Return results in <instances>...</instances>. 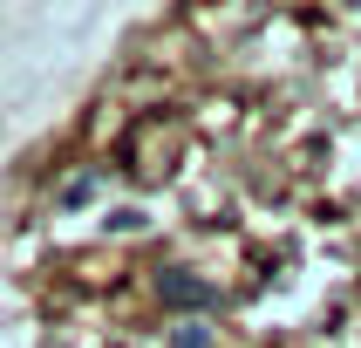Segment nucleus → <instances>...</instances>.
<instances>
[{"label":"nucleus","instance_id":"f257e3e1","mask_svg":"<svg viewBox=\"0 0 361 348\" xmlns=\"http://www.w3.org/2000/svg\"><path fill=\"white\" fill-rule=\"evenodd\" d=\"M164 301L171 307H219V287L191 280V273H164Z\"/></svg>","mask_w":361,"mask_h":348},{"label":"nucleus","instance_id":"f03ea898","mask_svg":"<svg viewBox=\"0 0 361 348\" xmlns=\"http://www.w3.org/2000/svg\"><path fill=\"white\" fill-rule=\"evenodd\" d=\"M171 348H212V335L191 321V328H178V335H171Z\"/></svg>","mask_w":361,"mask_h":348}]
</instances>
